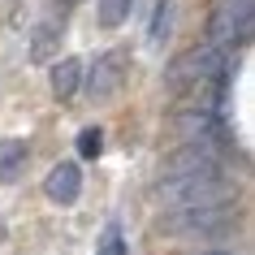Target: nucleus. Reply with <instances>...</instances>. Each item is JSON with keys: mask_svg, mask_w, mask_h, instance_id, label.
<instances>
[{"mask_svg": "<svg viewBox=\"0 0 255 255\" xmlns=\"http://www.w3.org/2000/svg\"><path fill=\"white\" fill-rule=\"evenodd\" d=\"M156 195H160L169 208H177V212H190V208L229 203L234 199V182L221 177V169H212V173H190V177H164Z\"/></svg>", "mask_w": 255, "mask_h": 255, "instance_id": "nucleus-1", "label": "nucleus"}, {"mask_svg": "<svg viewBox=\"0 0 255 255\" xmlns=\"http://www.w3.org/2000/svg\"><path fill=\"white\" fill-rule=\"evenodd\" d=\"M78 87H82V61L78 56H61L52 65V95L61 104H69V100L78 95Z\"/></svg>", "mask_w": 255, "mask_h": 255, "instance_id": "nucleus-8", "label": "nucleus"}, {"mask_svg": "<svg viewBox=\"0 0 255 255\" xmlns=\"http://www.w3.org/2000/svg\"><path fill=\"white\" fill-rule=\"evenodd\" d=\"M56 39H61V30H56L52 22H39V26H35V39H30V56H35V61H52Z\"/></svg>", "mask_w": 255, "mask_h": 255, "instance_id": "nucleus-10", "label": "nucleus"}, {"mask_svg": "<svg viewBox=\"0 0 255 255\" xmlns=\"http://www.w3.org/2000/svg\"><path fill=\"white\" fill-rule=\"evenodd\" d=\"M43 195H48L52 203H74L82 195V169L74 160L52 164V173L43 177Z\"/></svg>", "mask_w": 255, "mask_h": 255, "instance_id": "nucleus-7", "label": "nucleus"}, {"mask_svg": "<svg viewBox=\"0 0 255 255\" xmlns=\"http://www.w3.org/2000/svg\"><path fill=\"white\" fill-rule=\"evenodd\" d=\"M203 255H225V251H203Z\"/></svg>", "mask_w": 255, "mask_h": 255, "instance_id": "nucleus-15", "label": "nucleus"}, {"mask_svg": "<svg viewBox=\"0 0 255 255\" xmlns=\"http://www.w3.org/2000/svg\"><path fill=\"white\" fill-rule=\"evenodd\" d=\"M225 78V56L216 52V48H195V52H186L182 61H173V69H169V87L173 91H195V87H203V82H216Z\"/></svg>", "mask_w": 255, "mask_h": 255, "instance_id": "nucleus-2", "label": "nucleus"}, {"mask_svg": "<svg viewBox=\"0 0 255 255\" xmlns=\"http://www.w3.org/2000/svg\"><path fill=\"white\" fill-rule=\"evenodd\" d=\"M212 169H221L212 143H186L164 156V177H190V173H212Z\"/></svg>", "mask_w": 255, "mask_h": 255, "instance_id": "nucleus-5", "label": "nucleus"}, {"mask_svg": "<svg viewBox=\"0 0 255 255\" xmlns=\"http://www.w3.org/2000/svg\"><path fill=\"white\" fill-rule=\"evenodd\" d=\"M247 26H251V0H221L208 35H212V43H225L234 35H247Z\"/></svg>", "mask_w": 255, "mask_h": 255, "instance_id": "nucleus-6", "label": "nucleus"}, {"mask_svg": "<svg viewBox=\"0 0 255 255\" xmlns=\"http://www.w3.org/2000/svg\"><path fill=\"white\" fill-rule=\"evenodd\" d=\"M234 225V208L229 203H216V208H190V212H173L164 221L169 234H182V238H216Z\"/></svg>", "mask_w": 255, "mask_h": 255, "instance_id": "nucleus-3", "label": "nucleus"}, {"mask_svg": "<svg viewBox=\"0 0 255 255\" xmlns=\"http://www.w3.org/2000/svg\"><path fill=\"white\" fill-rule=\"evenodd\" d=\"M26 156H30L26 138H0V182L17 177V169L26 164Z\"/></svg>", "mask_w": 255, "mask_h": 255, "instance_id": "nucleus-9", "label": "nucleus"}, {"mask_svg": "<svg viewBox=\"0 0 255 255\" xmlns=\"http://www.w3.org/2000/svg\"><path fill=\"white\" fill-rule=\"evenodd\" d=\"M95 9H100V26H121L134 9V0H95Z\"/></svg>", "mask_w": 255, "mask_h": 255, "instance_id": "nucleus-12", "label": "nucleus"}, {"mask_svg": "<svg viewBox=\"0 0 255 255\" xmlns=\"http://www.w3.org/2000/svg\"><path fill=\"white\" fill-rule=\"evenodd\" d=\"M126 82V52H104L95 56L91 74H87V95L91 100H113Z\"/></svg>", "mask_w": 255, "mask_h": 255, "instance_id": "nucleus-4", "label": "nucleus"}, {"mask_svg": "<svg viewBox=\"0 0 255 255\" xmlns=\"http://www.w3.org/2000/svg\"><path fill=\"white\" fill-rule=\"evenodd\" d=\"M100 151H104V130H82L78 134V156H87V160H95V156H100Z\"/></svg>", "mask_w": 255, "mask_h": 255, "instance_id": "nucleus-13", "label": "nucleus"}, {"mask_svg": "<svg viewBox=\"0 0 255 255\" xmlns=\"http://www.w3.org/2000/svg\"><path fill=\"white\" fill-rule=\"evenodd\" d=\"M100 255H126V242H121V229H117V225H108V229H104Z\"/></svg>", "mask_w": 255, "mask_h": 255, "instance_id": "nucleus-14", "label": "nucleus"}, {"mask_svg": "<svg viewBox=\"0 0 255 255\" xmlns=\"http://www.w3.org/2000/svg\"><path fill=\"white\" fill-rule=\"evenodd\" d=\"M173 22H177V4L173 0H160L156 4V17H151V43H164L173 35Z\"/></svg>", "mask_w": 255, "mask_h": 255, "instance_id": "nucleus-11", "label": "nucleus"}]
</instances>
